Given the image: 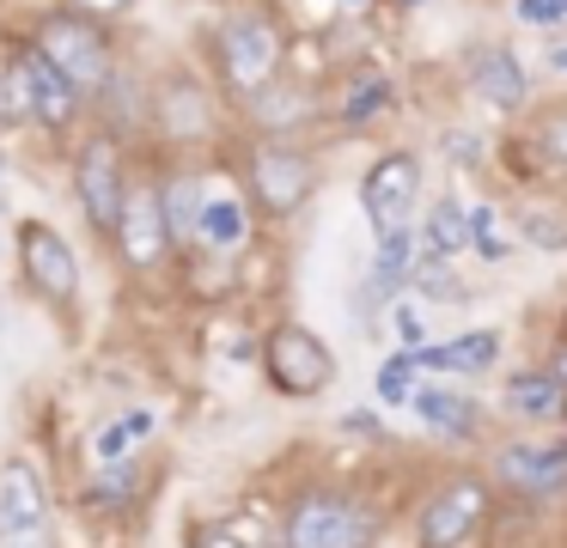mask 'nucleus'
I'll return each mask as SVG.
<instances>
[{
    "label": "nucleus",
    "instance_id": "15",
    "mask_svg": "<svg viewBox=\"0 0 567 548\" xmlns=\"http://www.w3.org/2000/svg\"><path fill=\"white\" fill-rule=\"evenodd\" d=\"M464 85L482 97L488 110H525V97H530V80H525V61L513 55L506 43H482V49H470L464 55Z\"/></svg>",
    "mask_w": 567,
    "mask_h": 548
},
{
    "label": "nucleus",
    "instance_id": "19",
    "mask_svg": "<svg viewBox=\"0 0 567 548\" xmlns=\"http://www.w3.org/2000/svg\"><path fill=\"white\" fill-rule=\"evenodd\" d=\"M506 409L525 414V421L561 414V409H567V384L549 372V365H537V372H518V378H506Z\"/></svg>",
    "mask_w": 567,
    "mask_h": 548
},
{
    "label": "nucleus",
    "instance_id": "6",
    "mask_svg": "<svg viewBox=\"0 0 567 548\" xmlns=\"http://www.w3.org/2000/svg\"><path fill=\"white\" fill-rule=\"evenodd\" d=\"M262 378H269L275 396L311 402L342 378V365H336V348L318 335V329L287 317V323H275L269 335H262Z\"/></svg>",
    "mask_w": 567,
    "mask_h": 548
},
{
    "label": "nucleus",
    "instance_id": "25",
    "mask_svg": "<svg viewBox=\"0 0 567 548\" xmlns=\"http://www.w3.org/2000/svg\"><path fill=\"white\" fill-rule=\"evenodd\" d=\"M409 287H415L421 299H440V304H464L470 299V287L445 268V256H427V250L415 256V268H409Z\"/></svg>",
    "mask_w": 567,
    "mask_h": 548
},
{
    "label": "nucleus",
    "instance_id": "16",
    "mask_svg": "<svg viewBox=\"0 0 567 548\" xmlns=\"http://www.w3.org/2000/svg\"><path fill=\"white\" fill-rule=\"evenodd\" d=\"M238 110H245V116L257 122L262 134H293V128H306V122L318 116L323 104L306 92V85H293V80H269L262 92H250Z\"/></svg>",
    "mask_w": 567,
    "mask_h": 548
},
{
    "label": "nucleus",
    "instance_id": "24",
    "mask_svg": "<svg viewBox=\"0 0 567 548\" xmlns=\"http://www.w3.org/2000/svg\"><path fill=\"white\" fill-rule=\"evenodd\" d=\"M384 110H391V80H384V73H354V80L342 85V97H336V122H342V128H367Z\"/></svg>",
    "mask_w": 567,
    "mask_h": 548
},
{
    "label": "nucleus",
    "instance_id": "17",
    "mask_svg": "<svg viewBox=\"0 0 567 548\" xmlns=\"http://www.w3.org/2000/svg\"><path fill=\"white\" fill-rule=\"evenodd\" d=\"M159 207H165V231H172L177 250H189L202 231V207H208V189H202L196 170H165L159 177Z\"/></svg>",
    "mask_w": 567,
    "mask_h": 548
},
{
    "label": "nucleus",
    "instance_id": "1",
    "mask_svg": "<svg viewBox=\"0 0 567 548\" xmlns=\"http://www.w3.org/2000/svg\"><path fill=\"white\" fill-rule=\"evenodd\" d=\"M287 61V19L269 0H238L208 24V73L214 92L245 104L250 92H262L269 80H281Z\"/></svg>",
    "mask_w": 567,
    "mask_h": 548
},
{
    "label": "nucleus",
    "instance_id": "27",
    "mask_svg": "<svg viewBox=\"0 0 567 548\" xmlns=\"http://www.w3.org/2000/svg\"><path fill=\"white\" fill-rule=\"evenodd\" d=\"M415 372H421V348L396 353V360L379 372V396L384 402H409V396H415Z\"/></svg>",
    "mask_w": 567,
    "mask_h": 548
},
{
    "label": "nucleus",
    "instance_id": "20",
    "mask_svg": "<svg viewBox=\"0 0 567 548\" xmlns=\"http://www.w3.org/2000/svg\"><path fill=\"white\" fill-rule=\"evenodd\" d=\"M409 409H415L427 426H440L445 438H476V426H482L476 402L452 396V390H415V396H409Z\"/></svg>",
    "mask_w": 567,
    "mask_h": 548
},
{
    "label": "nucleus",
    "instance_id": "21",
    "mask_svg": "<svg viewBox=\"0 0 567 548\" xmlns=\"http://www.w3.org/2000/svg\"><path fill=\"white\" fill-rule=\"evenodd\" d=\"M409 268H415V238H409V231H384L379 256H372V275H367V299L384 304L409 280Z\"/></svg>",
    "mask_w": 567,
    "mask_h": 548
},
{
    "label": "nucleus",
    "instance_id": "5",
    "mask_svg": "<svg viewBox=\"0 0 567 548\" xmlns=\"http://www.w3.org/2000/svg\"><path fill=\"white\" fill-rule=\"evenodd\" d=\"M128 177H135V165H128V153H123V134H116V128L80 134V153H74V201H80L86 226L99 231L104 244L116 238V219H123V201H128Z\"/></svg>",
    "mask_w": 567,
    "mask_h": 548
},
{
    "label": "nucleus",
    "instance_id": "8",
    "mask_svg": "<svg viewBox=\"0 0 567 548\" xmlns=\"http://www.w3.org/2000/svg\"><path fill=\"white\" fill-rule=\"evenodd\" d=\"M0 548H62L55 542V511L31 457L0 463Z\"/></svg>",
    "mask_w": 567,
    "mask_h": 548
},
{
    "label": "nucleus",
    "instance_id": "31",
    "mask_svg": "<svg viewBox=\"0 0 567 548\" xmlns=\"http://www.w3.org/2000/svg\"><path fill=\"white\" fill-rule=\"evenodd\" d=\"M518 24H561L567 19V0H518Z\"/></svg>",
    "mask_w": 567,
    "mask_h": 548
},
{
    "label": "nucleus",
    "instance_id": "29",
    "mask_svg": "<svg viewBox=\"0 0 567 548\" xmlns=\"http://www.w3.org/2000/svg\"><path fill=\"white\" fill-rule=\"evenodd\" d=\"M147 426H153V414H128V421H116L111 433L99 438V451H104V457H116V451H123L128 438H141V433H147Z\"/></svg>",
    "mask_w": 567,
    "mask_h": 548
},
{
    "label": "nucleus",
    "instance_id": "2",
    "mask_svg": "<svg viewBox=\"0 0 567 548\" xmlns=\"http://www.w3.org/2000/svg\"><path fill=\"white\" fill-rule=\"evenodd\" d=\"M238 183H245V201L262 226H287V219L306 214L311 195L323 189V165L306 146L281 141V134H262V141H250L245 158H238Z\"/></svg>",
    "mask_w": 567,
    "mask_h": 548
},
{
    "label": "nucleus",
    "instance_id": "36",
    "mask_svg": "<svg viewBox=\"0 0 567 548\" xmlns=\"http://www.w3.org/2000/svg\"><path fill=\"white\" fill-rule=\"evenodd\" d=\"M409 7H415V0H409Z\"/></svg>",
    "mask_w": 567,
    "mask_h": 548
},
{
    "label": "nucleus",
    "instance_id": "3",
    "mask_svg": "<svg viewBox=\"0 0 567 548\" xmlns=\"http://www.w3.org/2000/svg\"><path fill=\"white\" fill-rule=\"evenodd\" d=\"M275 542L281 548H379L384 511L367 494H348V487H306L281 511Z\"/></svg>",
    "mask_w": 567,
    "mask_h": 548
},
{
    "label": "nucleus",
    "instance_id": "30",
    "mask_svg": "<svg viewBox=\"0 0 567 548\" xmlns=\"http://www.w3.org/2000/svg\"><path fill=\"white\" fill-rule=\"evenodd\" d=\"M525 238L543 244V250H567V226H561V219H543V214L525 219Z\"/></svg>",
    "mask_w": 567,
    "mask_h": 548
},
{
    "label": "nucleus",
    "instance_id": "23",
    "mask_svg": "<svg viewBox=\"0 0 567 548\" xmlns=\"http://www.w3.org/2000/svg\"><path fill=\"white\" fill-rule=\"evenodd\" d=\"M494 353H501V335L476 329V335H457L445 348H421V365H433V372H488Z\"/></svg>",
    "mask_w": 567,
    "mask_h": 548
},
{
    "label": "nucleus",
    "instance_id": "34",
    "mask_svg": "<svg viewBox=\"0 0 567 548\" xmlns=\"http://www.w3.org/2000/svg\"><path fill=\"white\" fill-rule=\"evenodd\" d=\"M348 433H372V426H379V414H367V409H354V414H348Z\"/></svg>",
    "mask_w": 567,
    "mask_h": 548
},
{
    "label": "nucleus",
    "instance_id": "18",
    "mask_svg": "<svg viewBox=\"0 0 567 548\" xmlns=\"http://www.w3.org/2000/svg\"><path fill=\"white\" fill-rule=\"evenodd\" d=\"M250 219H257V214H250L245 195H208L196 244H202V250H214V256H238L250 244Z\"/></svg>",
    "mask_w": 567,
    "mask_h": 548
},
{
    "label": "nucleus",
    "instance_id": "32",
    "mask_svg": "<svg viewBox=\"0 0 567 548\" xmlns=\"http://www.w3.org/2000/svg\"><path fill=\"white\" fill-rule=\"evenodd\" d=\"M62 7H80V12H92V19L111 24V19H123V12L135 7V0H62Z\"/></svg>",
    "mask_w": 567,
    "mask_h": 548
},
{
    "label": "nucleus",
    "instance_id": "11",
    "mask_svg": "<svg viewBox=\"0 0 567 548\" xmlns=\"http://www.w3.org/2000/svg\"><path fill=\"white\" fill-rule=\"evenodd\" d=\"M421 207V158L415 153H384L367 165V177H360V214L372 219V231H409V219H415Z\"/></svg>",
    "mask_w": 567,
    "mask_h": 548
},
{
    "label": "nucleus",
    "instance_id": "10",
    "mask_svg": "<svg viewBox=\"0 0 567 548\" xmlns=\"http://www.w3.org/2000/svg\"><path fill=\"white\" fill-rule=\"evenodd\" d=\"M488 518V482L482 475H452L433 499L415 511V548H464Z\"/></svg>",
    "mask_w": 567,
    "mask_h": 548
},
{
    "label": "nucleus",
    "instance_id": "26",
    "mask_svg": "<svg viewBox=\"0 0 567 548\" xmlns=\"http://www.w3.org/2000/svg\"><path fill=\"white\" fill-rule=\"evenodd\" d=\"M530 146H537V158L549 170H567V97H555L549 110H537V122H530Z\"/></svg>",
    "mask_w": 567,
    "mask_h": 548
},
{
    "label": "nucleus",
    "instance_id": "28",
    "mask_svg": "<svg viewBox=\"0 0 567 548\" xmlns=\"http://www.w3.org/2000/svg\"><path fill=\"white\" fill-rule=\"evenodd\" d=\"M184 548H245V536L226 530V524H189V530H184Z\"/></svg>",
    "mask_w": 567,
    "mask_h": 548
},
{
    "label": "nucleus",
    "instance_id": "4",
    "mask_svg": "<svg viewBox=\"0 0 567 548\" xmlns=\"http://www.w3.org/2000/svg\"><path fill=\"white\" fill-rule=\"evenodd\" d=\"M31 49H38L55 73H68V80L86 92V104H99V97L111 92V80H116L111 31H104V19H92V12H80V7H50L43 12V19L31 24Z\"/></svg>",
    "mask_w": 567,
    "mask_h": 548
},
{
    "label": "nucleus",
    "instance_id": "12",
    "mask_svg": "<svg viewBox=\"0 0 567 548\" xmlns=\"http://www.w3.org/2000/svg\"><path fill=\"white\" fill-rule=\"evenodd\" d=\"M147 128L165 141H208L214 134V92L196 85L184 68H172L147 92Z\"/></svg>",
    "mask_w": 567,
    "mask_h": 548
},
{
    "label": "nucleus",
    "instance_id": "33",
    "mask_svg": "<svg viewBox=\"0 0 567 548\" xmlns=\"http://www.w3.org/2000/svg\"><path fill=\"white\" fill-rule=\"evenodd\" d=\"M396 335H403V348H421V335H427V329H421V317L409 311V304H396Z\"/></svg>",
    "mask_w": 567,
    "mask_h": 548
},
{
    "label": "nucleus",
    "instance_id": "13",
    "mask_svg": "<svg viewBox=\"0 0 567 548\" xmlns=\"http://www.w3.org/2000/svg\"><path fill=\"white\" fill-rule=\"evenodd\" d=\"M488 475L518 499H555V494H567V445H530V438L501 445Z\"/></svg>",
    "mask_w": 567,
    "mask_h": 548
},
{
    "label": "nucleus",
    "instance_id": "14",
    "mask_svg": "<svg viewBox=\"0 0 567 548\" xmlns=\"http://www.w3.org/2000/svg\"><path fill=\"white\" fill-rule=\"evenodd\" d=\"M19 61H25V80H31V122L43 134H74L80 116H86V92L68 73H55L38 49H19Z\"/></svg>",
    "mask_w": 567,
    "mask_h": 548
},
{
    "label": "nucleus",
    "instance_id": "35",
    "mask_svg": "<svg viewBox=\"0 0 567 548\" xmlns=\"http://www.w3.org/2000/svg\"><path fill=\"white\" fill-rule=\"evenodd\" d=\"M555 68H561V73H567V49H555Z\"/></svg>",
    "mask_w": 567,
    "mask_h": 548
},
{
    "label": "nucleus",
    "instance_id": "7",
    "mask_svg": "<svg viewBox=\"0 0 567 548\" xmlns=\"http://www.w3.org/2000/svg\"><path fill=\"white\" fill-rule=\"evenodd\" d=\"M13 250H19V280H25V292L38 304H50V311L68 323V317L80 311V256H74V244H68L55 226H43V219H25Z\"/></svg>",
    "mask_w": 567,
    "mask_h": 548
},
{
    "label": "nucleus",
    "instance_id": "9",
    "mask_svg": "<svg viewBox=\"0 0 567 548\" xmlns=\"http://www.w3.org/2000/svg\"><path fill=\"white\" fill-rule=\"evenodd\" d=\"M111 250L123 256L128 275H159L165 262L177 256L172 231H165V207H159V183L153 177H128V201H123V219H116V238Z\"/></svg>",
    "mask_w": 567,
    "mask_h": 548
},
{
    "label": "nucleus",
    "instance_id": "22",
    "mask_svg": "<svg viewBox=\"0 0 567 548\" xmlns=\"http://www.w3.org/2000/svg\"><path fill=\"white\" fill-rule=\"evenodd\" d=\"M476 244V226H470V207L457 201H433L427 219H421V250L427 256H457Z\"/></svg>",
    "mask_w": 567,
    "mask_h": 548
}]
</instances>
